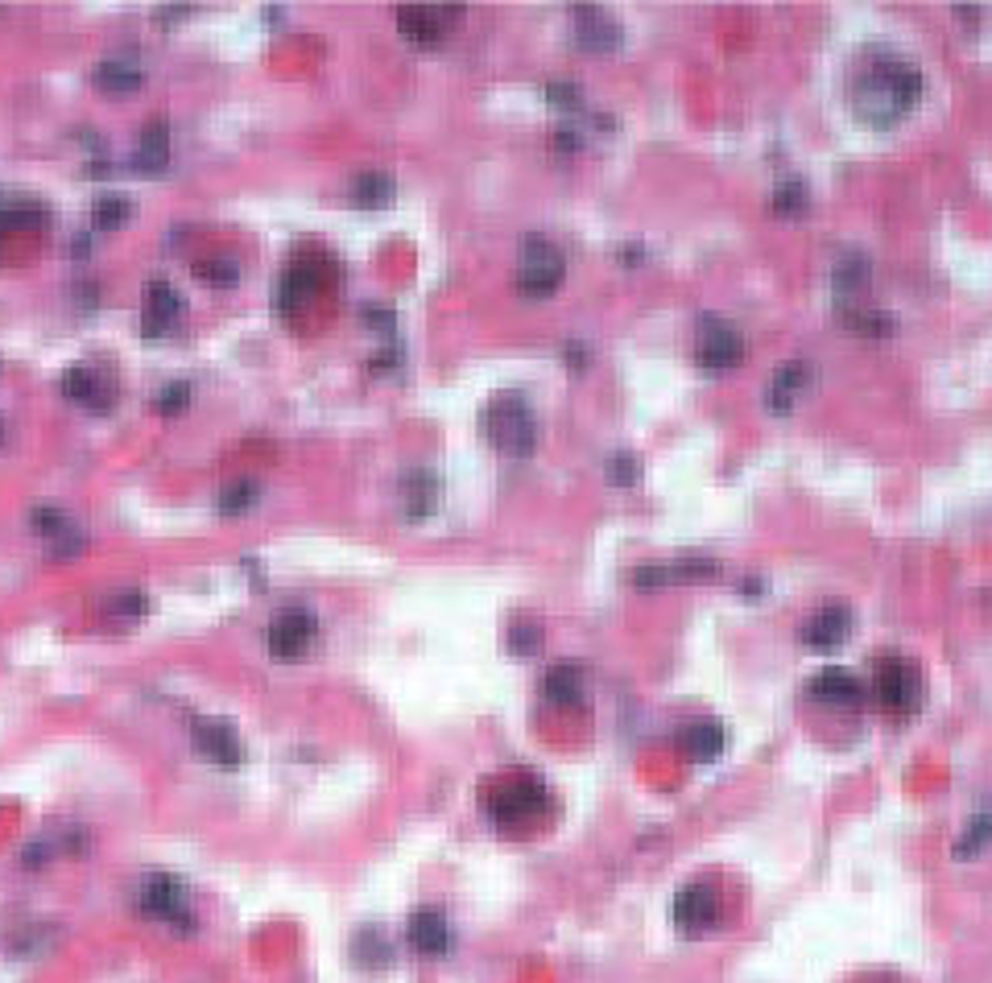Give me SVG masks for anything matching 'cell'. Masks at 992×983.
<instances>
[{
  "mask_svg": "<svg viewBox=\"0 0 992 983\" xmlns=\"http://www.w3.org/2000/svg\"><path fill=\"white\" fill-rule=\"evenodd\" d=\"M145 608H150V599L137 592V587H129V592H116L113 599H108V612L120 616V620H141Z\"/></svg>",
  "mask_w": 992,
  "mask_h": 983,
  "instance_id": "74e56055",
  "label": "cell"
},
{
  "mask_svg": "<svg viewBox=\"0 0 992 983\" xmlns=\"http://www.w3.org/2000/svg\"><path fill=\"white\" fill-rule=\"evenodd\" d=\"M604 480L612 483V488H633V483L641 480V464H637L629 450H617V455H608V464H604Z\"/></svg>",
  "mask_w": 992,
  "mask_h": 983,
  "instance_id": "8d00e7d4",
  "label": "cell"
},
{
  "mask_svg": "<svg viewBox=\"0 0 992 983\" xmlns=\"http://www.w3.org/2000/svg\"><path fill=\"white\" fill-rule=\"evenodd\" d=\"M132 166L141 174H162L170 166V125L162 116H153L150 125L141 129V141H137V157Z\"/></svg>",
  "mask_w": 992,
  "mask_h": 983,
  "instance_id": "ffe728a7",
  "label": "cell"
},
{
  "mask_svg": "<svg viewBox=\"0 0 992 983\" xmlns=\"http://www.w3.org/2000/svg\"><path fill=\"white\" fill-rule=\"evenodd\" d=\"M485 434L501 455H509V459H525V455L538 446V418H534V409H529V401H525L522 393L505 389L488 401Z\"/></svg>",
  "mask_w": 992,
  "mask_h": 983,
  "instance_id": "3957f363",
  "label": "cell"
},
{
  "mask_svg": "<svg viewBox=\"0 0 992 983\" xmlns=\"http://www.w3.org/2000/svg\"><path fill=\"white\" fill-rule=\"evenodd\" d=\"M439 496H443V488H439V476L434 471H406L401 476V508H406V517L410 520H427L439 508Z\"/></svg>",
  "mask_w": 992,
  "mask_h": 983,
  "instance_id": "d6986e66",
  "label": "cell"
},
{
  "mask_svg": "<svg viewBox=\"0 0 992 983\" xmlns=\"http://www.w3.org/2000/svg\"><path fill=\"white\" fill-rule=\"evenodd\" d=\"M848 632H852V612L843 604H824L798 624V641H803V650L831 653L848 641Z\"/></svg>",
  "mask_w": 992,
  "mask_h": 983,
  "instance_id": "8fae6325",
  "label": "cell"
},
{
  "mask_svg": "<svg viewBox=\"0 0 992 983\" xmlns=\"http://www.w3.org/2000/svg\"><path fill=\"white\" fill-rule=\"evenodd\" d=\"M843 327L852 335H864V339H889V335L898 331V318L885 315V311H848Z\"/></svg>",
  "mask_w": 992,
  "mask_h": 983,
  "instance_id": "83f0119b",
  "label": "cell"
},
{
  "mask_svg": "<svg viewBox=\"0 0 992 983\" xmlns=\"http://www.w3.org/2000/svg\"><path fill=\"white\" fill-rule=\"evenodd\" d=\"M678 744L687 748L691 761H715V757L724 752L728 736H724V727L712 724V719H699V724H687L678 732Z\"/></svg>",
  "mask_w": 992,
  "mask_h": 983,
  "instance_id": "603a6c76",
  "label": "cell"
},
{
  "mask_svg": "<svg viewBox=\"0 0 992 983\" xmlns=\"http://www.w3.org/2000/svg\"><path fill=\"white\" fill-rule=\"evenodd\" d=\"M190 273L199 281H207V285H220V290H224V285H236V281H241V265L232 257H203L190 265Z\"/></svg>",
  "mask_w": 992,
  "mask_h": 983,
  "instance_id": "1f68e13d",
  "label": "cell"
},
{
  "mask_svg": "<svg viewBox=\"0 0 992 983\" xmlns=\"http://www.w3.org/2000/svg\"><path fill=\"white\" fill-rule=\"evenodd\" d=\"M323 278H327V265L323 260H294L290 269H285V278H281V290H278V306L290 315V311H299L302 302H311V297L318 294V285H323Z\"/></svg>",
  "mask_w": 992,
  "mask_h": 983,
  "instance_id": "e0dca14e",
  "label": "cell"
},
{
  "mask_svg": "<svg viewBox=\"0 0 992 983\" xmlns=\"http://www.w3.org/2000/svg\"><path fill=\"white\" fill-rule=\"evenodd\" d=\"M0 438H4V426H0Z\"/></svg>",
  "mask_w": 992,
  "mask_h": 983,
  "instance_id": "ee69618b",
  "label": "cell"
},
{
  "mask_svg": "<svg viewBox=\"0 0 992 983\" xmlns=\"http://www.w3.org/2000/svg\"><path fill=\"white\" fill-rule=\"evenodd\" d=\"M95 83H100V92H137L141 87V67L129 62V58H108V62L95 67Z\"/></svg>",
  "mask_w": 992,
  "mask_h": 983,
  "instance_id": "d4e9b609",
  "label": "cell"
},
{
  "mask_svg": "<svg viewBox=\"0 0 992 983\" xmlns=\"http://www.w3.org/2000/svg\"><path fill=\"white\" fill-rule=\"evenodd\" d=\"M695 360L703 372H732L745 364V335L736 331L732 323L715 315H703L699 335H695Z\"/></svg>",
  "mask_w": 992,
  "mask_h": 983,
  "instance_id": "8992f818",
  "label": "cell"
},
{
  "mask_svg": "<svg viewBox=\"0 0 992 983\" xmlns=\"http://www.w3.org/2000/svg\"><path fill=\"white\" fill-rule=\"evenodd\" d=\"M195 748L203 752L207 761H215L220 769H236L244 761V744L241 736L224 724V719H195Z\"/></svg>",
  "mask_w": 992,
  "mask_h": 983,
  "instance_id": "9a60e30c",
  "label": "cell"
},
{
  "mask_svg": "<svg viewBox=\"0 0 992 983\" xmlns=\"http://www.w3.org/2000/svg\"><path fill=\"white\" fill-rule=\"evenodd\" d=\"M62 393L71 397V401H79V406H113L108 397H104V385H100V376L87 368H67L62 372Z\"/></svg>",
  "mask_w": 992,
  "mask_h": 983,
  "instance_id": "484cf974",
  "label": "cell"
},
{
  "mask_svg": "<svg viewBox=\"0 0 992 983\" xmlns=\"http://www.w3.org/2000/svg\"><path fill=\"white\" fill-rule=\"evenodd\" d=\"M806 203H810V195H806V186L798 183V178H790V183H778V186H773V195H769V207H773V215H782V220H794V215H803Z\"/></svg>",
  "mask_w": 992,
  "mask_h": 983,
  "instance_id": "4dcf8cb0",
  "label": "cell"
},
{
  "mask_svg": "<svg viewBox=\"0 0 992 983\" xmlns=\"http://www.w3.org/2000/svg\"><path fill=\"white\" fill-rule=\"evenodd\" d=\"M562 360H567L575 372L587 368V360H592V355H587V343H567V348H562Z\"/></svg>",
  "mask_w": 992,
  "mask_h": 983,
  "instance_id": "60d3db41",
  "label": "cell"
},
{
  "mask_svg": "<svg viewBox=\"0 0 992 983\" xmlns=\"http://www.w3.org/2000/svg\"><path fill=\"white\" fill-rule=\"evenodd\" d=\"M464 17L459 4H401L397 9V30L413 46H443L455 25Z\"/></svg>",
  "mask_w": 992,
  "mask_h": 983,
  "instance_id": "52a82bcc",
  "label": "cell"
},
{
  "mask_svg": "<svg viewBox=\"0 0 992 983\" xmlns=\"http://www.w3.org/2000/svg\"><path fill=\"white\" fill-rule=\"evenodd\" d=\"M992 843V815L984 810V815H976L968 827H964V835L955 839V855L959 859H968V855H976V852H984Z\"/></svg>",
  "mask_w": 992,
  "mask_h": 983,
  "instance_id": "e575fe53",
  "label": "cell"
},
{
  "mask_svg": "<svg viewBox=\"0 0 992 983\" xmlns=\"http://www.w3.org/2000/svg\"><path fill=\"white\" fill-rule=\"evenodd\" d=\"M137 910L153 922H178L183 929H190L187 889L178 876H145V885L137 892Z\"/></svg>",
  "mask_w": 992,
  "mask_h": 983,
  "instance_id": "9c48e42d",
  "label": "cell"
},
{
  "mask_svg": "<svg viewBox=\"0 0 992 983\" xmlns=\"http://www.w3.org/2000/svg\"><path fill=\"white\" fill-rule=\"evenodd\" d=\"M546 104L559 112L562 125H567V120H583V116H587V100H583V92L575 87V83H546Z\"/></svg>",
  "mask_w": 992,
  "mask_h": 983,
  "instance_id": "f546056e",
  "label": "cell"
},
{
  "mask_svg": "<svg viewBox=\"0 0 992 983\" xmlns=\"http://www.w3.org/2000/svg\"><path fill=\"white\" fill-rule=\"evenodd\" d=\"M42 223V207L34 199H21V195H4L0 199V236L4 232H17V227H38Z\"/></svg>",
  "mask_w": 992,
  "mask_h": 983,
  "instance_id": "4316f807",
  "label": "cell"
},
{
  "mask_svg": "<svg viewBox=\"0 0 992 983\" xmlns=\"http://www.w3.org/2000/svg\"><path fill=\"white\" fill-rule=\"evenodd\" d=\"M810 385H815V368H810L806 360H786L782 368H773V376H769L766 409L769 413H778V418H786L790 409L798 406V397L810 393Z\"/></svg>",
  "mask_w": 992,
  "mask_h": 983,
  "instance_id": "7c38bea8",
  "label": "cell"
},
{
  "mask_svg": "<svg viewBox=\"0 0 992 983\" xmlns=\"http://www.w3.org/2000/svg\"><path fill=\"white\" fill-rule=\"evenodd\" d=\"M315 636H318V620L306 608H281L273 616V624L265 629V650L273 653L278 662H299L315 645Z\"/></svg>",
  "mask_w": 992,
  "mask_h": 983,
  "instance_id": "ba28073f",
  "label": "cell"
},
{
  "mask_svg": "<svg viewBox=\"0 0 992 983\" xmlns=\"http://www.w3.org/2000/svg\"><path fill=\"white\" fill-rule=\"evenodd\" d=\"M922 100V71L910 58L873 55L852 79V108L873 129H894Z\"/></svg>",
  "mask_w": 992,
  "mask_h": 983,
  "instance_id": "6da1fadb",
  "label": "cell"
},
{
  "mask_svg": "<svg viewBox=\"0 0 992 983\" xmlns=\"http://www.w3.org/2000/svg\"><path fill=\"white\" fill-rule=\"evenodd\" d=\"M571 34H575V42H580L587 55H596V58L617 55L620 42H625V34H620V21H612L608 13H599L596 4H583V9H575Z\"/></svg>",
  "mask_w": 992,
  "mask_h": 983,
  "instance_id": "4fadbf2b",
  "label": "cell"
},
{
  "mask_svg": "<svg viewBox=\"0 0 992 983\" xmlns=\"http://www.w3.org/2000/svg\"><path fill=\"white\" fill-rule=\"evenodd\" d=\"M583 690H587V678H583V669L575 666V662H559V666L546 669L542 694L550 699V703H562V706L580 703Z\"/></svg>",
  "mask_w": 992,
  "mask_h": 983,
  "instance_id": "7402d4cb",
  "label": "cell"
},
{
  "mask_svg": "<svg viewBox=\"0 0 992 983\" xmlns=\"http://www.w3.org/2000/svg\"><path fill=\"white\" fill-rule=\"evenodd\" d=\"M868 694H873V703L885 715L906 719V715H914L918 706H922V669L910 657H898V653L894 657H880L877 666H873Z\"/></svg>",
  "mask_w": 992,
  "mask_h": 983,
  "instance_id": "277c9868",
  "label": "cell"
},
{
  "mask_svg": "<svg viewBox=\"0 0 992 983\" xmlns=\"http://www.w3.org/2000/svg\"><path fill=\"white\" fill-rule=\"evenodd\" d=\"M620 260H625V265H641V260H645V257H641V244H629V248H620Z\"/></svg>",
  "mask_w": 992,
  "mask_h": 983,
  "instance_id": "7bdbcfd3",
  "label": "cell"
},
{
  "mask_svg": "<svg viewBox=\"0 0 992 983\" xmlns=\"http://www.w3.org/2000/svg\"><path fill=\"white\" fill-rule=\"evenodd\" d=\"M30 525H34L38 534H46V538H58V534H67V529H71V520H67V513H62V508H50V504H42V508H34V517H30Z\"/></svg>",
  "mask_w": 992,
  "mask_h": 983,
  "instance_id": "ab89813d",
  "label": "cell"
},
{
  "mask_svg": "<svg viewBox=\"0 0 992 983\" xmlns=\"http://www.w3.org/2000/svg\"><path fill=\"white\" fill-rule=\"evenodd\" d=\"M550 806V789L538 773L529 769H517V773H505V777H492L485 789V815L501 827V831H517L525 822L546 815Z\"/></svg>",
  "mask_w": 992,
  "mask_h": 983,
  "instance_id": "7a4b0ae2",
  "label": "cell"
},
{
  "mask_svg": "<svg viewBox=\"0 0 992 983\" xmlns=\"http://www.w3.org/2000/svg\"><path fill=\"white\" fill-rule=\"evenodd\" d=\"M153 406H157V413H162V418H174V413H183V409L190 406V385H187V381H174V385H166V389L157 393V401H153Z\"/></svg>",
  "mask_w": 992,
  "mask_h": 983,
  "instance_id": "f35d334b",
  "label": "cell"
},
{
  "mask_svg": "<svg viewBox=\"0 0 992 983\" xmlns=\"http://www.w3.org/2000/svg\"><path fill=\"white\" fill-rule=\"evenodd\" d=\"M352 955H357V963H364V967H389L394 963V947H389V938H385L376 926L360 929Z\"/></svg>",
  "mask_w": 992,
  "mask_h": 983,
  "instance_id": "f1b7e54d",
  "label": "cell"
},
{
  "mask_svg": "<svg viewBox=\"0 0 992 983\" xmlns=\"http://www.w3.org/2000/svg\"><path fill=\"white\" fill-rule=\"evenodd\" d=\"M132 215V203L125 199V195H100L92 207V220L95 227H104V232H116V227H125Z\"/></svg>",
  "mask_w": 992,
  "mask_h": 983,
  "instance_id": "d6a6232c",
  "label": "cell"
},
{
  "mask_svg": "<svg viewBox=\"0 0 992 983\" xmlns=\"http://www.w3.org/2000/svg\"><path fill=\"white\" fill-rule=\"evenodd\" d=\"M183 318V297L166 281H150L145 285V335H166L178 327Z\"/></svg>",
  "mask_w": 992,
  "mask_h": 983,
  "instance_id": "ac0fdd59",
  "label": "cell"
},
{
  "mask_svg": "<svg viewBox=\"0 0 992 983\" xmlns=\"http://www.w3.org/2000/svg\"><path fill=\"white\" fill-rule=\"evenodd\" d=\"M720 922V889L712 880H691L675 892V926L682 934H703Z\"/></svg>",
  "mask_w": 992,
  "mask_h": 983,
  "instance_id": "30bf717a",
  "label": "cell"
},
{
  "mask_svg": "<svg viewBox=\"0 0 992 983\" xmlns=\"http://www.w3.org/2000/svg\"><path fill=\"white\" fill-rule=\"evenodd\" d=\"M868 281H873V260L864 257V253H843L836 265H831V285H836V294H864L868 290Z\"/></svg>",
  "mask_w": 992,
  "mask_h": 983,
  "instance_id": "cb8c5ba5",
  "label": "cell"
},
{
  "mask_svg": "<svg viewBox=\"0 0 992 983\" xmlns=\"http://www.w3.org/2000/svg\"><path fill=\"white\" fill-rule=\"evenodd\" d=\"M348 199H352L360 211H385V207H394V199H397V183L389 174H381V169H369V174H357Z\"/></svg>",
  "mask_w": 992,
  "mask_h": 983,
  "instance_id": "44dd1931",
  "label": "cell"
},
{
  "mask_svg": "<svg viewBox=\"0 0 992 983\" xmlns=\"http://www.w3.org/2000/svg\"><path fill=\"white\" fill-rule=\"evenodd\" d=\"M220 513L224 517H241V513H248L253 504H257V483L253 480H232L224 483V492H220Z\"/></svg>",
  "mask_w": 992,
  "mask_h": 983,
  "instance_id": "d590c367",
  "label": "cell"
},
{
  "mask_svg": "<svg viewBox=\"0 0 992 983\" xmlns=\"http://www.w3.org/2000/svg\"><path fill=\"white\" fill-rule=\"evenodd\" d=\"M505 645H509V653L534 657V653L542 650V624H538V620H525V616H517L505 632Z\"/></svg>",
  "mask_w": 992,
  "mask_h": 983,
  "instance_id": "836d02e7",
  "label": "cell"
},
{
  "mask_svg": "<svg viewBox=\"0 0 992 983\" xmlns=\"http://www.w3.org/2000/svg\"><path fill=\"white\" fill-rule=\"evenodd\" d=\"M406 943L418 955H447L451 950V922L439 905H418L406 922Z\"/></svg>",
  "mask_w": 992,
  "mask_h": 983,
  "instance_id": "5bb4252c",
  "label": "cell"
},
{
  "mask_svg": "<svg viewBox=\"0 0 992 983\" xmlns=\"http://www.w3.org/2000/svg\"><path fill=\"white\" fill-rule=\"evenodd\" d=\"M806 690H810V699H819V703H827V706H861L864 694H868V687H864L861 678L843 666H831V669H824V674H815Z\"/></svg>",
  "mask_w": 992,
  "mask_h": 983,
  "instance_id": "2e32d148",
  "label": "cell"
},
{
  "mask_svg": "<svg viewBox=\"0 0 992 983\" xmlns=\"http://www.w3.org/2000/svg\"><path fill=\"white\" fill-rule=\"evenodd\" d=\"M364 318H369V327H376V331H394V311L369 306V311H364Z\"/></svg>",
  "mask_w": 992,
  "mask_h": 983,
  "instance_id": "b9f144b4",
  "label": "cell"
},
{
  "mask_svg": "<svg viewBox=\"0 0 992 983\" xmlns=\"http://www.w3.org/2000/svg\"><path fill=\"white\" fill-rule=\"evenodd\" d=\"M562 278H567V257L559 253V244H550L546 236H525L522 260H517V294L555 297Z\"/></svg>",
  "mask_w": 992,
  "mask_h": 983,
  "instance_id": "5b68a950",
  "label": "cell"
}]
</instances>
